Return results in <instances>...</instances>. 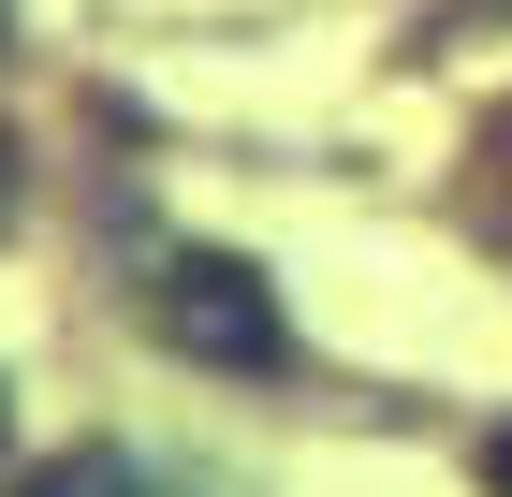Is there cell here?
<instances>
[{"label":"cell","mask_w":512,"mask_h":497,"mask_svg":"<svg viewBox=\"0 0 512 497\" xmlns=\"http://www.w3.org/2000/svg\"><path fill=\"white\" fill-rule=\"evenodd\" d=\"M147 322H161V351H191V366H249V381H264L278 351H293L278 293L235 264V249H176V264L147 278Z\"/></svg>","instance_id":"cell-1"},{"label":"cell","mask_w":512,"mask_h":497,"mask_svg":"<svg viewBox=\"0 0 512 497\" xmlns=\"http://www.w3.org/2000/svg\"><path fill=\"white\" fill-rule=\"evenodd\" d=\"M15 497H220V483H191V468H147V454H59L44 483H15Z\"/></svg>","instance_id":"cell-2"},{"label":"cell","mask_w":512,"mask_h":497,"mask_svg":"<svg viewBox=\"0 0 512 497\" xmlns=\"http://www.w3.org/2000/svg\"><path fill=\"white\" fill-rule=\"evenodd\" d=\"M483 220L512 234V117H498V132H483Z\"/></svg>","instance_id":"cell-3"},{"label":"cell","mask_w":512,"mask_h":497,"mask_svg":"<svg viewBox=\"0 0 512 497\" xmlns=\"http://www.w3.org/2000/svg\"><path fill=\"white\" fill-rule=\"evenodd\" d=\"M483 497H512V424H498V439H483Z\"/></svg>","instance_id":"cell-4"},{"label":"cell","mask_w":512,"mask_h":497,"mask_svg":"<svg viewBox=\"0 0 512 497\" xmlns=\"http://www.w3.org/2000/svg\"><path fill=\"white\" fill-rule=\"evenodd\" d=\"M0 220H15V147H0Z\"/></svg>","instance_id":"cell-5"}]
</instances>
